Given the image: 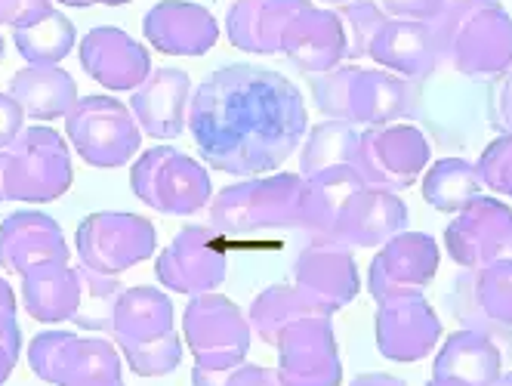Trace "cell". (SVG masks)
I'll return each instance as SVG.
<instances>
[{
  "label": "cell",
  "instance_id": "17",
  "mask_svg": "<svg viewBox=\"0 0 512 386\" xmlns=\"http://www.w3.org/2000/svg\"><path fill=\"white\" fill-rule=\"evenodd\" d=\"M374 337L383 359L414 365L429 359L432 349L442 343V319L426 297L392 300L377 306Z\"/></svg>",
  "mask_w": 512,
  "mask_h": 386
},
{
  "label": "cell",
  "instance_id": "7",
  "mask_svg": "<svg viewBox=\"0 0 512 386\" xmlns=\"http://www.w3.org/2000/svg\"><path fill=\"white\" fill-rule=\"evenodd\" d=\"M75 180L71 167V146L59 130L34 124L19 133L10 146L7 164V198L22 204H50L59 201Z\"/></svg>",
  "mask_w": 512,
  "mask_h": 386
},
{
  "label": "cell",
  "instance_id": "11",
  "mask_svg": "<svg viewBox=\"0 0 512 386\" xmlns=\"http://www.w3.org/2000/svg\"><path fill=\"white\" fill-rule=\"evenodd\" d=\"M278 380L281 386H340L343 362L331 315L297 319L278 334Z\"/></svg>",
  "mask_w": 512,
  "mask_h": 386
},
{
  "label": "cell",
  "instance_id": "16",
  "mask_svg": "<svg viewBox=\"0 0 512 386\" xmlns=\"http://www.w3.org/2000/svg\"><path fill=\"white\" fill-rule=\"evenodd\" d=\"M408 204L398 192L380 186H361L349 195L340 217L324 241L343 244V248H383L401 232H408Z\"/></svg>",
  "mask_w": 512,
  "mask_h": 386
},
{
  "label": "cell",
  "instance_id": "44",
  "mask_svg": "<svg viewBox=\"0 0 512 386\" xmlns=\"http://www.w3.org/2000/svg\"><path fill=\"white\" fill-rule=\"evenodd\" d=\"M53 10V0H0V25H28Z\"/></svg>",
  "mask_w": 512,
  "mask_h": 386
},
{
  "label": "cell",
  "instance_id": "6",
  "mask_svg": "<svg viewBox=\"0 0 512 386\" xmlns=\"http://www.w3.org/2000/svg\"><path fill=\"white\" fill-rule=\"evenodd\" d=\"M182 340L195 356L198 368L235 371L244 365L253 331L247 312L226 294H198L182 312Z\"/></svg>",
  "mask_w": 512,
  "mask_h": 386
},
{
  "label": "cell",
  "instance_id": "19",
  "mask_svg": "<svg viewBox=\"0 0 512 386\" xmlns=\"http://www.w3.org/2000/svg\"><path fill=\"white\" fill-rule=\"evenodd\" d=\"M346 50H349V38L340 13L321 10L315 4L303 10L281 34V53L290 59V65L312 78L334 72L337 65H343Z\"/></svg>",
  "mask_w": 512,
  "mask_h": 386
},
{
  "label": "cell",
  "instance_id": "47",
  "mask_svg": "<svg viewBox=\"0 0 512 386\" xmlns=\"http://www.w3.org/2000/svg\"><path fill=\"white\" fill-rule=\"evenodd\" d=\"M0 343L19 359L22 353V328L16 322V309H0Z\"/></svg>",
  "mask_w": 512,
  "mask_h": 386
},
{
  "label": "cell",
  "instance_id": "12",
  "mask_svg": "<svg viewBox=\"0 0 512 386\" xmlns=\"http://www.w3.org/2000/svg\"><path fill=\"white\" fill-rule=\"evenodd\" d=\"M229 254L223 235L213 226H182L167 248L158 254L155 275L158 285L170 294H210L226 282Z\"/></svg>",
  "mask_w": 512,
  "mask_h": 386
},
{
  "label": "cell",
  "instance_id": "15",
  "mask_svg": "<svg viewBox=\"0 0 512 386\" xmlns=\"http://www.w3.org/2000/svg\"><path fill=\"white\" fill-rule=\"evenodd\" d=\"M78 59L84 72L112 93H133L155 72L149 47L118 25L90 28L78 44Z\"/></svg>",
  "mask_w": 512,
  "mask_h": 386
},
{
  "label": "cell",
  "instance_id": "46",
  "mask_svg": "<svg viewBox=\"0 0 512 386\" xmlns=\"http://www.w3.org/2000/svg\"><path fill=\"white\" fill-rule=\"evenodd\" d=\"M226 386H281V380H278L275 368L247 365V362H244V365H238V368L229 374Z\"/></svg>",
  "mask_w": 512,
  "mask_h": 386
},
{
  "label": "cell",
  "instance_id": "33",
  "mask_svg": "<svg viewBox=\"0 0 512 386\" xmlns=\"http://www.w3.org/2000/svg\"><path fill=\"white\" fill-rule=\"evenodd\" d=\"M423 201L438 214H460V210L482 195L479 170L466 158H442L423 170Z\"/></svg>",
  "mask_w": 512,
  "mask_h": 386
},
{
  "label": "cell",
  "instance_id": "51",
  "mask_svg": "<svg viewBox=\"0 0 512 386\" xmlns=\"http://www.w3.org/2000/svg\"><path fill=\"white\" fill-rule=\"evenodd\" d=\"M62 7H78V10H87V7H124L130 0H59Z\"/></svg>",
  "mask_w": 512,
  "mask_h": 386
},
{
  "label": "cell",
  "instance_id": "2",
  "mask_svg": "<svg viewBox=\"0 0 512 386\" xmlns=\"http://www.w3.org/2000/svg\"><path fill=\"white\" fill-rule=\"evenodd\" d=\"M432 28L442 72L479 81L512 68V16L500 0H448Z\"/></svg>",
  "mask_w": 512,
  "mask_h": 386
},
{
  "label": "cell",
  "instance_id": "37",
  "mask_svg": "<svg viewBox=\"0 0 512 386\" xmlns=\"http://www.w3.org/2000/svg\"><path fill=\"white\" fill-rule=\"evenodd\" d=\"M182 334H167L161 340L152 343H130V340H115V346L121 349L124 365L136 374V377H167L179 368L182 362Z\"/></svg>",
  "mask_w": 512,
  "mask_h": 386
},
{
  "label": "cell",
  "instance_id": "29",
  "mask_svg": "<svg viewBox=\"0 0 512 386\" xmlns=\"http://www.w3.org/2000/svg\"><path fill=\"white\" fill-rule=\"evenodd\" d=\"M176 309L170 294H164L155 285H133L124 288L115 306V325L112 340H130V343H152L167 334H173Z\"/></svg>",
  "mask_w": 512,
  "mask_h": 386
},
{
  "label": "cell",
  "instance_id": "52",
  "mask_svg": "<svg viewBox=\"0 0 512 386\" xmlns=\"http://www.w3.org/2000/svg\"><path fill=\"white\" fill-rule=\"evenodd\" d=\"M0 309H16V294L4 275H0Z\"/></svg>",
  "mask_w": 512,
  "mask_h": 386
},
{
  "label": "cell",
  "instance_id": "34",
  "mask_svg": "<svg viewBox=\"0 0 512 386\" xmlns=\"http://www.w3.org/2000/svg\"><path fill=\"white\" fill-rule=\"evenodd\" d=\"M13 44L28 65H59L78 44V31L56 7L28 25L13 28Z\"/></svg>",
  "mask_w": 512,
  "mask_h": 386
},
{
  "label": "cell",
  "instance_id": "25",
  "mask_svg": "<svg viewBox=\"0 0 512 386\" xmlns=\"http://www.w3.org/2000/svg\"><path fill=\"white\" fill-rule=\"evenodd\" d=\"M309 7L312 0H235L226 13L229 44L253 56H275L287 25Z\"/></svg>",
  "mask_w": 512,
  "mask_h": 386
},
{
  "label": "cell",
  "instance_id": "50",
  "mask_svg": "<svg viewBox=\"0 0 512 386\" xmlns=\"http://www.w3.org/2000/svg\"><path fill=\"white\" fill-rule=\"evenodd\" d=\"M16 365H19V359L10 353V349L0 343V386H4L10 377H13V371H16Z\"/></svg>",
  "mask_w": 512,
  "mask_h": 386
},
{
  "label": "cell",
  "instance_id": "55",
  "mask_svg": "<svg viewBox=\"0 0 512 386\" xmlns=\"http://www.w3.org/2000/svg\"><path fill=\"white\" fill-rule=\"evenodd\" d=\"M488 386H512V371H506V374H500L494 383H488Z\"/></svg>",
  "mask_w": 512,
  "mask_h": 386
},
{
  "label": "cell",
  "instance_id": "30",
  "mask_svg": "<svg viewBox=\"0 0 512 386\" xmlns=\"http://www.w3.org/2000/svg\"><path fill=\"white\" fill-rule=\"evenodd\" d=\"M364 180L358 170L343 164V167H327L306 177V192L300 204V232L309 235V241H324L331 235L343 204L355 189H361Z\"/></svg>",
  "mask_w": 512,
  "mask_h": 386
},
{
  "label": "cell",
  "instance_id": "10",
  "mask_svg": "<svg viewBox=\"0 0 512 386\" xmlns=\"http://www.w3.org/2000/svg\"><path fill=\"white\" fill-rule=\"evenodd\" d=\"M445 306L463 328L488 334L497 346L506 343L512 353V260L463 269L445 294Z\"/></svg>",
  "mask_w": 512,
  "mask_h": 386
},
{
  "label": "cell",
  "instance_id": "8",
  "mask_svg": "<svg viewBox=\"0 0 512 386\" xmlns=\"http://www.w3.org/2000/svg\"><path fill=\"white\" fill-rule=\"evenodd\" d=\"M75 251L99 275H124L158 254V229L152 220L127 210H96L78 226Z\"/></svg>",
  "mask_w": 512,
  "mask_h": 386
},
{
  "label": "cell",
  "instance_id": "14",
  "mask_svg": "<svg viewBox=\"0 0 512 386\" xmlns=\"http://www.w3.org/2000/svg\"><path fill=\"white\" fill-rule=\"evenodd\" d=\"M445 251L460 269L512 260V207L497 195L472 198L448 223Z\"/></svg>",
  "mask_w": 512,
  "mask_h": 386
},
{
  "label": "cell",
  "instance_id": "18",
  "mask_svg": "<svg viewBox=\"0 0 512 386\" xmlns=\"http://www.w3.org/2000/svg\"><path fill=\"white\" fill-rule=\"evenodd\" d=\"M142 34L164 56H207L219 41V22L195 0H158L142 19Z\"/></svg>",
  "mask_w": 512,
  "mask_h": 386
},
{
  "label": "cell",
  "instance_id": "23",
  "mask_svg": "<svg viewBox=\"0 0 512 386\" xmlns=\"http://www.w3.org/2000/svg\"><path fill=\"white\" fill-rule=\"evenodd\" d=\"M368 59H374L380 68L405 81H423L435 72H442V53H438L435 28L414 19L389 16L374 34Z\"/></svg>",
  "mask_w": 512,
  "mask_h": 386
},
{
  "label": "cell",
  "instance_id": "35",
  "mask_svg": "<svg viewBox=\"0 0 512 386\" xmlns=\"http://www.w3.org/2000/svg\"><path fill=\"white\" fill-rule=\"evenodd\" d=\"M358 136L361 130H355V124L349 121H331V118L318 121L315 127H309L300 146V173L312 177V173L327 167H343V164L352 167Z\"/></svg>",
  "mask_w": 512,
  "mask_h": 386
},
{
  "label": "cell",
  "instance_id": "48",
  "mask_svg": "<svg viewBox=\"0 0 512 386\" xmlns=\"http://www.w3.org/2000/svg\"><path fill=\"white\" fill-rule=\"evenodd\" d=\"M232 371H207V368H192V386H226Z\"/></svg>",
  "mask_w": 512,
  "mask_h": 386
},
{
  "label": "cell",
  "instance_id": "1",
  "mask_svg": "<svg viewBox=\"0 0 512 386\" xmlns=\"http://www.w3.org/2000/svg\"><path fill=\"white\" fill-rule=\"evenodd\" d=\"M189 133L201 161L229 177H266L294 158L309 133L306 99L281 72L223 65L192 90Z\"/></svg>",
  "mask_w": 512,
  "mask_h": 386
},
{
  "label": "cell",
  "instance_id": "45",
  "mask_svg": "<svg viewBox=\"0 0 512 386\" xmlns=\"http://www.w3.org/2000/svg\"><path fill=\"white\" fill-rule=\"evenodd\" d=\"M22 130H25L22 105L10 93H0V149H10Z\"/></svg>",
  "mask_w": 512,
  "mask_h": 386
},
{
  "label": "cell",
  "instance_id": "13",
  "mask_svg": "<svg viewBox=\"0 0 512 386\" xmlns=\"http://www.w3.org/2000/svg\"><path fill=\"white\" fill-rule=\"evenodd\" d=\"M442 251L426 232H401L389 238L368 266V294L377 306L392 300L423 297L438 275Z\"/></svg>",
  "mask_w": 512,
  "mask_h": 386
},
{
  "label": "cell",
  "instance_id": "24",
  "mask_svg": "<svg viewBox=\"0 0 512 386\" xmlns=\"http://www.w3.org/2000/svg\"><path fill=\"white\" fill-rule=\"evenodd\" d=\"M414 112V84L398 78L386 68H364L355 62L349 93H346V121L361 127H386L405 121Z\"/></svg>",
  "mask_w": 512,
  "mask_h": 386
},
{
  "label": "cell",
  "instance_id": "31",
  "mask_svg": "<svg viewBox=\"0 0 512 386\" xmlns=\"http://www.w3.org/2000/svg\"><path fill=\"white\" fill-rule=\"evenodd\" d=\"M309 315H331L309 291H303L300 285H269L263 294H256L247 319H250V331L256 334V340L275 346L281 328H287L297 319H309ZM334 319V315H331Z\"/></svg>",
  "mask_w": 512,
  "mask_h": 386
},
{
  "label": "cell",
  "instance_id": "9",
  "mask_svg": "<svg viewBox=\"0 0 512 386\" xmlns=\"http://www.w3.org/2000/svg\"><path fill=\"white\" fill-rule=\"evenodd\" d=\"M432 146L417 124L395 121L386 127H368L358 136L352 167L364 186H380L389 192L411 189L429 167Z\"/></svg>",
  "mask_w": 512,
  "mask_h": 386
},
{
  "label": "cell",
  "instance_id": "4",
  "mask_svg": "<svg viewBox=\"0 0 512 386\" xmlns=\"http://www.w3.org/2000/svg\"><path fill=\"white\" fill-rule=\"evenodd\" d=\"M133 195L167 217H195L213 201L207 164L173 146L145 149L130 170Z\"/></svg>",
  "mask_w": 512,
  "mask_h": 386
},
{
  "label": "cell",
  "instance_id": "39",
  "mask_svg": "<svg viewBox=\"0 0 512 386\" xmlns=\"http://www.w3.org/2000/svg\"><path fill=\"white\" fill-rule=\"evenodd\" d=\"M475 170H479L482 189H488L491 195L512 198V136L491 139Z\"/></svg>",
  "mask_w": 512,
  "mask_h": 386
},
{
  "label": "cell",
  "instance_id": "57",
  "mask_svg": "<svg viewBox=\"0 0 512 386\" xmlns=\"http://www.w3.org/2000/svg\"><path fill=\"white\" fill-rule=\"evenodd\" d=\"M324 4H349V0H324Z\"/></svg>",
  "mask_w": 512,
  "mask_h": 386
},
{
  "label": "cell",
  "instance_id": "43",
  "mask_svg": "<svg viewBox=\"0 0 512 386\" xmlns=\"http://www.w3.org/2000/svg\"><path fill=\"white\" fill-rule=\"evenodd\" d=\"M448 0H380V7L395 16V19H414V22H426L432 25L438 16H442Z\"/></svg>",
  "mask_w": 512,
  "mask_h": 386
},
{
  "label": "cell",
  "instance_id": "5",
  "mask_svg": "<svg viewBox=\"0 0 512 386\" xmlns=\"http://www.w3.org/2000/svg\"><path fill=\"white\" fill-rule=\"evenodd\" d=\"M142 130L115 96H81L78 105L65 115V139L78 158L99 170L127 167L142 149Z\"/></svg>",
  "mask_w": 512,
  "mask_h": 386
},
{
  "label": "cell",
  "instance_id": "56",
  "mask_svg": "<svg viewBox=\"0 0 512 386\" xmlns=\"http://www.w3.org/2000/svg\"><path fill=\"white\" fill-rule=\"evenodd\" d=\"M4 50H7V44H4V38H0V59H4Z\"/></svg>",
  "mask_w": 512,
  "mask_h": 386
},
{
  "label": "cell",
  "instance_id": "22",
  "mask_svg": "<svg viewBox=\"0 0 512 386\" xmlns=\"http://www.w3.org/2000/svg\"><path fill=\"white\" fill-rule=\"evenodd\" d=\"M71 248L59 223L41 210H16L0 220V269L25 275L44 263H68Z\"/></svg>",
  "mask_w": 512,
  "mask_h": 386
},
{
  "label": "cell",
  "instance_id": "38",
  "mask_svg": "<svg viewBox=\"0 0 512 386\" xmlns=\"http://www.w3.org/2000/svg\"><path fill=\"white\" fill-rule=\"evenodd\" d=\"M340 19L346 25V38H349V50L346 59L349 62H361L368 59L374 34L380 31V25L389 19V13L377 4V0H349V4H340Z\"/></svg>",
  "mask_w": 512,
  "mask_h": 386
},
{
  "label": "cell",
  "instance_id": "32",
  "mask_svg": "<svg viewBox=\"0 0 512 386\" xmlns=\"http://www.w3.org/2000/svg\"><path fill=\"white\" fill-rule=\"evenodd\" d=\"M124 383V356L115 340L75 337L62 353L59 386H118Z\"/></svg>",
  "mask_w": 512,
  "mask_h": 386
},
{
  "label": "cell",
  "instance_id": "42",
  "mask_svg": "<svg viewBox=\"0 0 512 386\" xmlns=\"http://www.w3.org/2000/svg\"><path fill=\"white\" fill-rule=\"evenodd\" d=\"M488 124L497 136H512V68L497 78L488 96Z\"/></svg>",
  "mask_w": 512,
  "mask_h": 386
},
{
  "label": "cell",
  "instance_id": "3",
  "mask_svg": "<svg viewBox=\"0 0 512 386\" xmlns=\"http://www.w3.org/2000/svg\"><path fill=\"white\" fill-rule=\"evenodd\" d=\"M306 192L303 173H266L219 189L210 201V226L226 238L256 232L300 229V204Z\"/></svg>",
  "mask_w": 512,
  "mask_h": 386
},
{
  "label": "cell",
  "instance_id": "49",
  "mask_svg": "<svg viewBox=\"0 0 512 386\" xmlns=\"http://www.w3.org/2000/svg\"><path fill=\"white\" fill-rule=\"evenodd\" d=\"M349 386H408L395 374H358Z\"/></svg>",
  "mask_w": 512,
  "mask_h": 386
},
{
  "label": "cell",
  "instance_id": "53",
  "mask_svg": "<svg viewBox=\"0 0 512 386\" xmlns=\"http://www.w3.org/2000/svg\"><path fill=\"white\" fill-rule=\"evenodd\" d=\"M7 164H10V149H0V201H7Z\"/></svg>",
  "mask_w": 512,
  "mask_h": 386
},
{
  "label": "cell",
  "instance_id": "20",
  "mask_svg": "<svg viewBox=\"0 0 512 386\" xmlns=\"http://www.w3.org/2000/svg\"><path fill=\"white\" fill-rule=\"evenodd\" d=\"M294 285L309 291L334 315L358 297L361 278L349 248L334 241H309L294 260Z\"/></svg>",
  "mask_w": 512,
  "mask_h": 386
},
{
  "label": "cell",
  "instance_id": "27",
  "mask_svg": "<svg viewBox=\"0 0 512 386\" xmlns=\"http://www.w3.org/2000/svg\"><path fill=\"white\" fill-rule=\"evenodd\" d=\"M31 121H56L65 118L78 105V84L59 65H25L10 78L7 90Z\"/></svg>",
  "mask_w": 512,
  "mask_h": 386
},
{
  "label": "cell",
  "instance_id": "21",
  "mask_svg": "<svg viewBox=\"0 0 512 386\" xmlns=\"http://www.w3.org/2000/svg\"><path fill=\"white\" fill-rule=\"evenodd\" d=\"M192 78L182 68H155L130 96V112L139 130L152 139H176L189 130Z\"/></svg>",
  "mask_w": 512,
  "mask_h": 386
},
{
  "label": "cell",
  "instance_id": "26",
  "mask_svg": "<svg viewBox=\"0 0 512 386\" xmlns=\"http://www.w3.org/2000/svg\"><path fill=\"white\" fill-rule=\"evenodd\" d=\"M22 306L34 322L62 325L75 319L81 306V278L71 263H44L22 275Z\"/></svg>",
  "mask_w": 512,
  "mask_h": 386
},
{
  "label": "cell",
  "instance_id": "40",
  "mask_svg": "<svg viewBox=\"0 0 512 386\" xmlns=\"http://www.w3.org/2000/svg\"><path fill=\"white\" fill-rule=\"evenodd\" d=\"M75 331H44L28 343V365L31 374L41 377L44 383L59 386V368H62V353L65 346L75 340Z\"/></svg>",
  "mask_w": 512,
  "mask_h": 386
},
{
  "label": "cell",
  "instance_id": "28",
  "mask_svg": "<svg viewBox=\"0 0 512 386\" xmlns=\"http://www.w3.org/2000/svg\"><path fill=\"white\" fill-rule=\"evenodd\" d=\"M503 374V349L482 331L460 328L438 346L432 377H454L469 386H488Z\"/></svg>",
  "mask_w": 512,
  "mask_h": 386
},
{
  "label": "cell",
  "instance_id": "41",
  "mask_svg": "<svg viewBox=\"0 0 512 386\" xmlns=\"http://www.w3.org/2000/svg\"><path fill=\"white\" fill-rule=\"evenodd\" d=\"M355 62H343L334 72H324L312 78V96L324 118L331 121H346V93H349V78H352Z\"/></svg>",
  "mask_w": 512,
  "mask_h": 386
},
{
  "label": "cell",
  "instance_id": "36",
  "mask_svg": "<svg viewBox=\"0 0 512 386\" xmlns=\"http://www.w3.org/2000/svg\"><path fill=\"white\" fill-rule=\"evenodd\" d=\"M78 278H81V306L75 312V322L84 331H105L112 334L115 325V306L118 297L124 291V285L118 282V275H99L93 269H87L84 263L78 266Z\"/></svg>",
  "mask_w": 512,
  "mask_h": 386
},
{
  "label": "cell",
  "instance_id": "54",
  "mask_svg": "<svg viewBox=\"0 0 512 386\" xmlns=\"http://www.w3.org/2000/svg\"><path fill=\"white\" fill-rule=\"evenodd\" d=\"M426 386H469V383H463V380H454V377H432Z\"/></svg>",
  "mask_w": 512,
  "mask_h": 386
}]
</instances>
